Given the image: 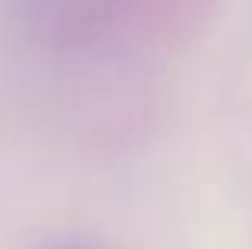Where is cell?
Returning a JSON list of instances; mask_svg holds the SVG:
<instances>
[{
    "mask_svg": "<svg viewBox=\"0 0 252 249\" xmlns=\"http://www.w3.org/2000/svg\"><path fill=\"white\" fill-rule=\"evenodd\" d=\"M58 249H86V246H58Z\"/></svg>",
    "mask_w": 252,
    "mask_h": 249,
    "instance_id": "1",
    "label": "cell"
}]
</instances>
